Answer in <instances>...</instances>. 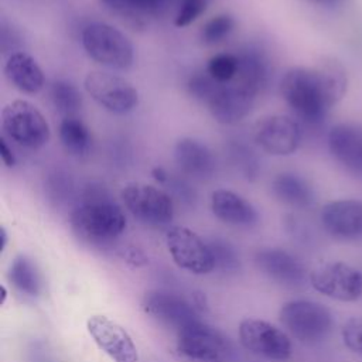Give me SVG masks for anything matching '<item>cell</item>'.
<instances>
[{
    "label": "cell",
    "instance_id": "cell-1",
    "mask_svg": "<svg viewBox=\"0 0 362 362\" xmlns=\"http://www.w3.org/2000/svg\"><path fill=\"white\" fill-rule=\"evenodd\" d=\"M280 92L291 110L310 124L322 122L332 106L315 66L288 69L281 78Z\"/></svg>",
    "mask_w": 362,
    "mask_h": 362
},
{
    "label": "cell",
    "instance_id": "cell-2",
    "mask_svg": "<svg viewBox=\"0 0 362 362\" xmlns=\"http://www.w3.org/2000/svg\"><path fill=\"white\" fill-rule=\"evenodd\" d=\"M75 235L90 243H106L126 229V216L119 205L103 197L89 194L69 218Z\"/></svg>",
    "mask_w": 362,
    "mask_h": 362
},
{
    "label": "cell",
    "instance_id": "cell-3",
    "mask_svg": "<svg viewBox=\"0 0 362 362\" xmlns=\"http://www.w3.org/2000/svg\"><path fill=\"white\" fill-rule=\"evenodd\" d=\"M175 356L178 362H232V344L219 329L194 321L177 331Z\"/></svg>",
    "mask_w": 362,
    "mask_h": 362
},
{
    "label": "cell",
    "instance_id": "cell-4",
    "mask_svg": "<svg viewBox=\"0 0 362 362\" xmlns=\"http://www.w3.org/2000/svg\"><path fill=\"white\" fill-rule=\"evenodd\" d=\"M3 133L21 147L37 150L51 137L47 119L40 109L28 100L16 99L1 110Z\"/></svg>",
    "mask_w": 362,
    "mask_h": 362
},
{
    "label": "cell",
    "instance_id": "cell-5",
    "mask_svg": "<svg viewBox=\"0 0 362 362\" xmlns=\"http://www.w3.org/2000/svg\"><path fill=\"white\" fill-rule=\"evenodd\" d=\"M82 44L86 54L103 66L122 71L133 64V44L120 30L110 24H88L82 31Z\"/></svg>",
    "mask_w": 362,
    "mask_h": 362
},
{
    "label": "cell",
    "instance_id": "cell-6",
    "mask_svg": "<svg viewBox=\"0 0 362 362\" xmlns=\"http://www.w3.org/2000/svg\"><path fill=\"white\" fill-rule=\"evenodd\" d=\"M281 325L291 337L304 344H317L327 338L332 328L329 310L311 300H291L279 311Z\"/></svg>",
    "mask_w": 362,
    "mask_h": 362
},
{
    "label": "cell",
    "instance_id": "cell-7",
    "mask_svg": "<svg viewBox=\"0 0 362 362\" xmlns=\"http://www.w3.org/2000/svg\"><path fill=\"white\" fill-rule=\"evenodd\" d=\"M122 199L127 211L143 223L163 226L173 219V199L167 192L154 185L129 182L122 189Z\"/></svg>",
    "mask_w": 362,
    "mask_h": 362
},
{
    "label": "cell",
    "instance_id": "cell-8",
    "mask_svg": "<svg viewBox=\"0 0 362 362\" xmlns=\"http://www.w3.org/2000/svg\"><path fill=\"white\" fill-rule=\"evenodd\" d=\"M83 86L99 106L112 113L124 115L139 105L137 89L127 79L116 74L92 71L86 75Z\"/></svg>",
    "mask_w": 362,
    "mask_h": 362
},
{
    "label": "cell",
    "instance_id": "cell-9",
    "mask_svg": "<svg viewBox=\"0 0 362 362\" xmlns=\"http://www.w3.org/2000/svg\"><path fill=\"white\" fill-rule=\"evenodd\" d=\"M165 245L174 263L192 274H208L215 269L209 245L185 226H171Z\"/></svg>",
    "mask_w": 362,
    "mask_h": 362
},
{
    "label": "cell",
    "instance_id": "cell-10",
    "mask_svg": "<svg viewBox=\"0 0 362 362\" xmlns=\"http://www.w3.org/2000/svg\"><path fill=\"white\" fill-rule=\"evenodd\" d=\"M310 283L318 293L339 301H355L362 296V273L344 262L317 266Z\"/></svg>",
    "mask_w": 362,
    "mask_h": 362
},
{
    "label": "cell",
    "instance_id": "cell-11",
    "mask_svg": "<svg viewBox=\"0 0 362 362\" xmlns=\"http://www.w3.org/2000/svg\"><path fill=\"white\" fill-rule=\"evenodd\" d=\"M239 341L247 351L267 359L284 361L291 355L288 335L263 320H242L239 324Z\"/></svg>",
    "mask_w": 362,
    "mask_h": 362
},
{
    "label": "cell",
    "instance_id": "cell-12",
    "mask_svg": "<svg viewBox=\"0 0 362 362\" xmlns=\"http://www.w3.org/2000/svg\"><path fill=\"white\" fill-rule=\"evenodd\" d=\"M253 139L256 144L269 154L288 156L300 146L301 129L300 124L288 116L272 115L256 122Z\"/></svg>",
    "mask_w": 362,
    "mask_h": 362
},
{
    "label": "cell",
    "instance_id": "cell-13",
    "mask_svg": "<svg viewBox=\"0 0 362 362\" xmlns=\"http://www.w3.org/2000/svg\"><path fill=\"white\" fill-rule=\"evenodd\" d=\"M141 307L147 315L167 327L175 328V331L199 320L194 304L171 291H147L143 297Z\"/></svg>",
    "mask_w": 362,
    "mask_h": 362
},
{
    "label": "cell",
    "instance_id": "cell-14",
    "mask_svg": "<svg viewBox=\"0 0 362 362\" xmlns=\"http://www.w3.org/2000/svg\"><path fill=\"white\" fill-rule=\"evenodd\" d=\"M88 332L95 344L113 362H137L139 354L127 331L105 315H92L88 322Z\"/></svg>",
    "mask_w": 362,
    "mask_h": 362
},
{
    "label": "cell",
    "instance_id": "cell-15",
    "mask_svg": "<svg viewBox=\"0 0 362 362\" xmlns=\"http://www.w3.org/2000/svg\"><path fill=\"white\" fill-rule=\"evenodd\" d=\"M256 93L239 83H222L208 102L212 117L221 124H236L253 109Z\"/></svg>",
    "mask_w": 362,
    "mask_h": 362
},
{
    "label": "cell",
    "instance_id": "cell-16",
    "mask_svg": "<svg viewBox=\"0 0 362 362\" xmlns=\"http://www.w3.org/2000/svg\"><path fill=\"white\" fill-rule=\"evenodd\" d=\"M321 223L335 239L355 240L362 238V202L356 199L328 202L321 211Z\"/></svg>",
    "mask_w": 362,
    "mask_h": 362
},
{
    "label": "cell",
    "instance_id": "cell-17",
    "mask_svg": "<svg viewBox=\"0 0 362 362\" xmlns=\"http://www.w3.org/2000/svg\"><path fill=\"white\" fill-rule=\"evenodd\" d=\"M255 264L260 273L286 287H298L305 281L301 262L283 249H263L255 255Z\"/></svg>",
    "mask_w": 362,
    "mask_h": 362
},
{
    "label": "cell",
    "instance_id": "cell-18",
    "mask_svg": "<svg viewBox=\"0 0 362 362\" xmlns=\"http://www.w3.org/2000/svg\"><path fill=\"white\" fill-rule=\"evenodd\" d=\"M328 147L334 158L351 174L362 178V129L339 123L328 133Z\"/></svg>",
    "mask_w": 362,
    "mask_h": 362
},
{
    "label": "cell",
    "instance_id": "cell-19",
    "mask_svg": "<svg viewBox=\"0 0 362 362\" xmlns=\"http://www.w3.org/2000/svg\"><path fill=\"white\" fill-rule=\"evenodd\" d=\"M238 57V82L255 92H263L273 75V66L269 55L259 47L247 45L236 54Z\"/></svg>",
    "mask_w": 362,
    "mask_h": 362
},
{
    "label": "cell",
    "instance_id": "cell-20",
    "mask_svg": "<svg viewBox=\"0 0 362 362\" xmlns=\"http://www.w3.org/2000/svg\"><path fill=\"white\" fill-rule=\"evenodd\" d=\"M174 156L181 171L194 178H211L216 170V161L212 151L197 139H180L175 144Z\"/></svg>",
    "mask_w": 362,
    "mask_h": 362
},
{
    "label": "cell",
    "instance_id": "cell-21",
    "mask_svg": "<svg viewBox=\"0 0 362 362\" xmlns=\"http://www.w3.org/2000/svg\"><path fill=\"white\" fill-rule=\"evenodd\" d=\"M211 209L222 222L233 226H253L259 222L256 208L242 195L229 189H216L211 195Z\"/></svg>",
    "mask_w": 362,
    "mask_h": 362
},
{
    "label": "cell",
    "instance_id": "cell-22",
    "mask_svg": "<svg viewBox=\"0 0 362 362\" xmlns=\"http://www.w3.org/2000/svg\"><path fill=\"white\" fill-rule=\"evenodd\" d=\"M4 75L20 92L34 95L44 86V72L38 62L24 51L10 54L4 64Z\"/></svg>",
    "mask_w": 362,
    "mask_h": 362
},
{
    "label": "cell",
    "instance_id": "cell-23",
    "mask_svg": "<svg viewBox=\"0 0 362 362\" xmlns=\"http://www.w3.org/2000/svg\"><path fill=\"white\" fill-rule=\"evenodd\" d=\"M272 189L277 199L290 206L307 208L314 201L313 187L303 177L293 173L279 174L273 180Z\"/></svg>",
    "mask_w": 362,
    "mask_h": 362
},
{
    "label": "cell",
    "instance_id": "cell-24",
    "mask_svg": "<svg viewBox=\"0 0 362 362\" xmlns=\"http://www.w3.org/2000/svg\"><path fill=\"white\" fill-rule=\"evenodd\" d=\"M59 140L66 153L74 157H86L92 147V134L78 116H68L59 124Z\"/></svg>",
    "mask_w": 362,
    "mask_h": 362
},
{
    "label": "cell",
    "instance_id": "cell-25",
    "mask_svg": "<svg viewBox=\"0 0 362 362\" xmlns=\"http://www.w3.org/2000/svg\"><path fill=\"white\" fill-rule=\"evenodd\" d=\"M8 279L11 284L27 296H38L41 291V277L33 260L18 255L10 264Z\"/></svg>",
    "mask_w": 362,
    "mask_h": 362
},
{
    "label": "cell",
    "instance_id": "cell-26",
    "mask_svg": "<svg viewBox=\"0 0 362 362\" xmlns=\"http://www.w3.org/2000/svg\"><path fill=\"white\" fill-rule=\"evenodd\" d=\"M315 68L321 76L329 103L334 106L344 98L346 92L348 79L345 68L334 58H322Z\"/></svg>",
    "mask_w": 362,
    "mask_h": 362
},
{
    "label": "cell",
    "instance_id": "cell-27",
    "mask_svg": "<svg viewBox=\"0 0 362 362\" xmlns=\"http://www.w3.org/2000/svg\"><path fill=\"white\" fill-rule=\"evenodd\" d=\"M51 100L54 107L65 117L76 116L82 106V95L79 89L65 79L54 81L51 85Z\"/></svg>",
    "mask_w": 362,
    "mask_h": 362
},
{
    "label": "cell",
    "instance_id": "cell-28",
    "mask_svg": "<svg viewBox=\"0 0 362 362\" xmlns=\"http://www.w3.org/2000/svg\"><path fill=\"white\" fill-rule=\"evenodd\" d=\"M107 8L130 16L144 17L158 14L167 4V0H100Z\"/></svg>",
    "mask_w": 362,
    "mask_h": 362
},
{
    "label": "cell",
    "instance_id": "cell-29",
    "mask_svg": "<svg viewBox=\"0 0 362 362\" xmlns=\"http://www.w3.org/2000/svg\"><path fill=\"white\" fill-rule=\"evenodd\" d=\"M206 72L219 83H228L238 75L236 54L222 52L214 55L206 64Z\"/></svg>",
    "mask_w": 362,
    "mask_h": 362
},
{
    "label": "cell",
    "instance_id": "cell-30",
    "mask_svg": "<svg viewBox=\"0 0 362 362\" xmlns=\"http://www.w3.org/2000/svg\"><path fill=\"white\" fill-rule=\"evenodd\" d=\"M235 28V18L229 14H218L208 20L201 30V40L206 45H214L225 40Z\"/></svg>",
    "mask_w": 362,
    "mask_h": 362
},
{
    "label": "cell",
    "instance_id": "cell-31",
    "mask_svg": "<svg viewBox=\"0 0 362 362\" xmlns=\"http://www.w3.org/2000/svg\"><path fill=\"white\" fill-rule=\"evenodd\" d=\"M208 245L212 252L215 269H219L223 273H232L239 269L240 263L238 252L228 240L216 238L211 240Z\"/></svg>",
    "mask_w": 362,
    "mask_h": 362
},
{
    "label": "cell",
    "instance_id": "cell-32",
    "mask_svg": "<svg viewBox=\"0 0 362 362\" xmlns=\"http://www.w3.org/2000/svg\"><path fill=\"white\" fill-rule=\"evenodd\" d=\"M222 83L216 82L206 71L205 72H195L189 76L187 82V90L188 93L198 100L209 102V99L214 96V93L218 90V88Z\"/></svg>",
    "mask_w": 362,
    "mask_h": 362
},
{
    "label": "cell",
    "instance_id": "cell-33",
    "mask_svg": "<svg viewBox=\"0 0 362 362\" xmlns=\"http://www.w3.org/2000/svg\"><path fill=\"white\" fill-rule=\"evenodd\" d=\"M342 341L345 346L362 356V317H352L349 318L341 331Z\"/></svg>",
    "mask_w": 362,
    "mask_h": 362
},
{
    "label": "cell",
    "instance_id": "cell-34",
    "mask_svg": "<svg viewBox=\"0 0 362 362\" xmlns=\"http://www.w3.org/2000/svg\"><path fill=\"white\" fill-rule=\"evenodd\" d=\"M208 6V0H182L175 16L174 24L177 27H187L195 21Z\"/></svg>",
    "mask_w": 362,
    "mask_h": 362
},
{
    "label": "cell",
    "instance_id": "cell-35",
    "mask_svg": "<svg viewBox=\"0 0 362 362\" xmlns=\"http://www.w3.org/2000/svg\"><path fill=\"white\" fill-rule=\"evenodd\" d=\"M0 156H1V161L6 167H14L16 165V156H14L11 147H8L4 137L0 140Z\"/></svg>",
    "mask_w": 362,
    "mask_h": 362
},
{
    "label": "cell",
    "instance_id": "cell-36",
    "mask_svg": "<svg viewBox=\"0 0 362 362\" xmlns=\"http://www.w3.org/2000/svg\"><path fill=\"white\" fill-rule=\"evenodd\" d=\"M124 257H126L127 262H130V263H133L136 266L144 264L147 262L144 255L140 250H137V249H129V252L124 255Z\"/></svg>",
    "mask_w": 362,
    "mask_h": 362
},
{
    "label": "cell",
    "instance_id": "cell-37",
    "mask_svg": "<svg viewBox=\"0 0 362 362\" xmlns=\"http://www.w3.org/2000/svg\"><path fill=\"white\" fill-rule=\"evenodd\" d=\"M192 304L194 307L198 310H204L206 308V301H205V296L202 293H194L192 294Z\"/></svg>",
    "mask_w": 362,
    "mask_h": 362
},
{
    "label": "cell",
    "instance_id": "cell-38",
    "mask_svg": "<svg viewBox=\"0 0 362 362\" xmlns=\"http://www.w3.org/2000/svg\"><path fill=\"white\" fill-rule=\"evenodd\" d=\"M153 177H154L157 181H160V182L167 181V173H165L163 168H160V167H156V168L153 170Z\"/></svg>",
    "mask_w": 362,
    "mask_h": 362
},
{
    "label": "cell",
    "instance_id": "cell-39",
    "mask_svg": "<svg viewBox=\"0 0 362 362\" xmlns=\"http://www.w3.org/2000/svg\"><path fill=\"white\" fill-rule=\"evenodd\" d=\"M310 1H314V3H318V4H324V6H335L341 0H310Z\"/></svg>",
    "mask_w": 362,
    "mask_h": 362
},
{
    "label": "cell",
    "instance_id": "cell-40",
    "mask_svg": "<svg viewBox=\"0 0 362 362\" xmlns=\"http://www.w3.org/2000/svg\"><path fill=\"white\" fill-rule=\"evenodd\" d=\"M0 235H1V250H3L6 247V243H7V233H6L4 228L0 229Z\"/></svg>",
    "mask_w": 362,
    "mask_h": 362
}]
</instances>
